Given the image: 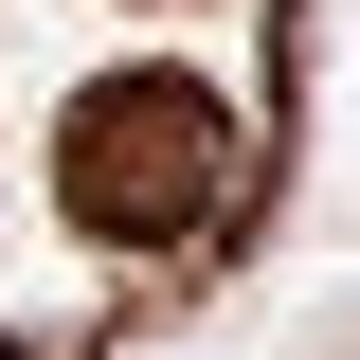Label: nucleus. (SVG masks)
<instances>
[{
	"instance_id": "nucleus-2",
	"label": "nucleus",
	"mask_w": 360,
	"mask_h": 360,
	"mask_svg": "<svg viewBox=\"0 0 360 360\" xmlns=\"http://www.w3.org/2000/svg\"><path fill=\"white\" fill-rule=\"evenodd\" d=\"M0 360H18V342H0Z\"/></svg>"
},
{
	"instance_id": "nucleus-1",
	"label": "nucleus",
	"mask_w": 360,
	"mask_h": 360,
	"mask_svg": "<svg viewBox=\"0 0 360 360\" xmlns=\"http://www.w3.org/2000/svg\"><path fill=\"white\" fill-rule=\"evenodd\" d=\"M234 198H252V127L180 54H127L54 108V217L90 252H198V234H234Z\"/></svg>"
}]
</instances>
